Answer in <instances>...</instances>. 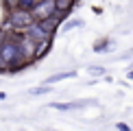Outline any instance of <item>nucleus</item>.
<instances>
[{
	"mask_svg": "<svg viewBox=\"0 0 133 131\" xmlns=\"http://www.w3.org/2000/svg\"><path fill=\"white\" fill-rule=\"evenodd\" d=\"M2 98H7V94H4V92H0V101H2Z\"/></svg>",
	"mask_w": 133,
	"mask_h": 131,
	"instance_id": "dca6fc26",
	"label": "nucleus"
},
{
	"mask_svg": "<svg viewBox=\"0 0 133 131\" xmlns=\"http://www.w3.org/2000/svg\"><path fill=\"white\" fill-rule=\"evenodd\" d=\"M76 72L74 70H68V72H59V74H52V76H48L46 79V83L48 85H52V83H57V81H63V79H74Z\"/></svg>",
	"mask_w": 133,
	"mask_h": 131,
	"instance_id": "39448f33",
	"label": "nucleus"
},
{
	"mask_svg": "<svg viewBox=\"0 0 133 131\" xmlns=\"http://www.w3.org/2000/svg\"><path fill=\"white\" fill-rule=\"evenodd\" d=\"M18 2H20V0H4V4H7L9 11H11V9H18Z\"/></svg>",
	"mask_w": 133,
	"mask_h": 131,
	"instance_id": "f8f14e48",
	"label": "nucleus"
},
{
	"mask_svg": "<svg viewBox=\"0 0 133 131\" xmlns=\"http://www.w3.org/2000/svg\"><path fill=\"white\" fill-rule=\"evenodd\" d=\"M7 22H9V26L13 29L15 33H24L29 26L35 22V18H33V13L31 11H26V9H11L9 11V18H7Z\"/></svg>",
	"mask_w": 133,
	"mask_h": 131,
	"instance_id": "f257e3e1",
	"label": "nucleus"
},
{
	"mask_svg": "<svg viewBox=\"0 0 133 131\" xmlns=\"http://www.w3.org/2000/svg\"><path fill=\"white\" fill-rule=\"evenodd\" d=\"M31 13L35 18V22H42V20H46V18L57 13V2L55 0H37V4L31 9Z\"/></svg>",
	"mask_w": 133,
	"mask_h": 131,
	"instance_id": "f03ea898",
	"label": "nucleus"
},
{
	"mask_svg": "<svg viewBox=\"0 0 133 131\" xmlns=\"http://www.w3.org/2000/svg\"><path fill=\"white\" fill-rule=\"evenodd\" d=\"M35 4H37V0H20V2H18V7H20V9L31 11L33 7H35Z\"/></svg>",
	"mask_w": 133,
	"mask_h": 131,
	"instance_id": "6e6552de",
	"label": "nucleus"
},
{
	"mask_svg": "<svg viewBox=\"0 0 133 131\" xmlns=\"http://www.w3.org/2000/svg\"><path fill=\"white\" fill-rule=\"evenodd\" d=\"M57 2V11H65V13H70L72 9H74L76 0H55Z\"/></svg>",
	"mask_w": 133,
	"mask_h": 131,
	"instance_id": "423d86ee",
	"label": "nucleus"
},
{
	"mask_svg": "<svg viewBox=\"0 0 133 131\" xmlns=\"http://www.w3.org/2000/svg\"><path fill=\"white\" fill-rule=\"evenodd\" d=\"M90 74H96V76H98V74H105V70L98 68V66H92V68H90Z\"/></svg>",
	"mask_w": 133,
	"mask_h": 131,
	"instance_id": "ddd939ff",
	"label": "nucleus"
},
{
	"mask_svg": "<svg viewBox=\"0 0 133 131\" xmlns=\"http://www.w3.org/2000/svg\"><path fill=\"white\" fill-rule=\"evenodd\" d=\"M0 72H9V63H7V59L0 55Z\"/></svg>",
	"mask_w": 133,
	"mask_h": 131,
	"instance_id": "9b49d317",
	"label": "nucleus"
},
{
	"mask_svg": "<svg viewBox=\"0 0 133 131\" xmlns=\"http://www.w3.org/2000/svg\"><path fill=\"white\" fill-rule=\"evenodd\" d=\"M50 46H52V37H46V40L37 42V44H35V55H33V61L42 59L44 55H46L48 50H50Z\"/></svg>",
	"mask_w": 133,
	"mask_h": 131,
	"instance_id": "7ed1b4c3",
	"label": "nucleus"
},
{
	"mask_svg": "<svg viewBox=\"0 0 133 131\" xmlns=\"http://www.w3.org/2000/svg\"><path fill=\"white\" fill-rule=\"evenodd\" d=\"M4 37H7V29H0V46H2V42H4Z\"/></svg>",
	"mask_w": 133,
	"mask_h": 131,
	"instance_id": "4468645a",
	"label": "nucleus"
},
{
	"mask_svg": "<svg viewBox=\"0 0 133 131\" xmlns=\"http://www.w3.org/2000/svg\"><path fill=\"white\" fill-rule=\"evenodd\" d=\"M109 44H111L109 40H101V42H96V44H94V53H107L109 48H111Z\"/></svg>",
	"mask_w": 133,
	"mask_h": 131,
	"instance_id": "0eeeda50",
	"label": "nucleus"
},
{
	"mask_svg": "<svg viewBox=\"0 0 133 131\" xmlns=\"http://www.w3.org/2000/svg\"><path fill=\"white\" fill-rule=\"evenodd\" d=\"M52 109H59V112H72V109L85 107V103H50Z\"/></svg>",
	"mask_w": 133,
	"mask_h": 131,
	"instance_id": "20e7f679",
	"label": "nucleus"
},
{
	"mask_svg": "<svg viewBox=\"0 0 133 131\" xmlns=\"http://www.w3.org/2000/svg\"><path fill=\"white\" fill-rule=\"evenodd\" d=\"M116 127H118V129H122V131H127V129H129V125H124V122H118Z\"/></svg>",
	"mask_w": 133,
	"mask_h": 131,
	"instance_id": "2eb2a0df",
	"label": "nucleus"
},
{
	"mask_svg": "<svg viewBox=\"0 0 133 131\" xmlns=\"http://www.w3.org/2000/svg\"><path fill=\"white\" fill-rule=\"evenodd\" d=\"M46 92H50V87H48V85L44 87V85H42V87H33L31 94H35V96H37V94H46Z\"/></svg>",
	"mask_w": 133,
	"mask_h": 131,
	"instance_id": "9d476101",
	"label": "nucleus"
},
{
	"mask_svg": "<svg viewBox=\"0 0 133 131\" xmlns=\"http://www.w3.org/2000/svg\"><path fill=\"white\" fill-rule=\"evenodd\" d=\"M76 26H83V20H70L68 24H63L61 31H70V29H76Z\"/></svg>",
	"mask_w": 133,
	"mask_h": 131,
	"instance_id": "1a4fd4ad",
	"label": "nucleus"
}]
</instances>
